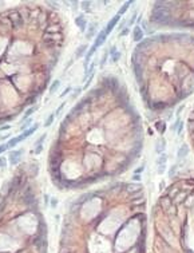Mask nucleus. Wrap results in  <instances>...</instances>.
<instances>
[{"label": "nucleus", "mask_w": 194, "mask_h": 253, "mask_svg": "<svg viewBox=\"0 0 194 253\" xmlns=\"http://www.w3.org/2000/svg\"><path fill=\"white\" fill-rule=\"evenodd\" d=\"M106 36H107V34H106V31H100L99 34H98V38L95 39V42H94V44H92L91 47H90V50H88V52H87V58H86V63H84V68L87 70V64L90 63V59H91V56L95 54V51H96V48H98L99 46H102L103 43H104V40H106Z\"/></svg>", "instance_id": "1"}, {"label": "nucleus", "mask_w": 194, "mask_h": 253, "mask_svg": "<svg viewBox=\"0 0 194 253\" xmlns=\"http://www.w3.org/2000/svg\"><path fill=\"white\" fill-rule=\"evenodd\" d=\"M166 164H167V157L165 153L159 154L158 160H157V171L158 174H163L166 171Z\"/></svg>", "instance_id": "2"}, {"label": "nucleus", "mask_w": 194, "mask_h": 253, "mask_svg": "<svg viewBox=\"0 0 194 253\" xmlns=\"http://www.w3.org/2000/svg\"><path fill=\"white\" fill-rule=\"evenodd\" d=\"M20 155H22V150H14L10 153V164L15 166L20 161Z\"/></svg>", "instance_id": "3"}, {"label": "nucleus", "mask_w": 194, "mask_h": 253, "mask_svg": "<svg viewBox=\"0 0 194 253\" xmlns=\"http://www.w3.org/2000/svg\"><path fill=\"white\" fill-rule=\"evenodd\" d=\"M121 19V15H115V16H114V18L110 20V21H108V23H107V25H106V28H104V31H106V34H107V35H108V34H110L111 31H112V29H114V27H115V25H117V23H118V20H119Z\"/></svg>", "instance_id": "4"}, {"label": "nucleus", "mask_w": 194, "mask_h": 253, "mask_svg": "<svg viewBox=\"0 0 194 253\" xmlns=\"http://www.w3.org/2000/svg\"><path fill=\"white\" fill-rule=\"evenodd\" d=\"M133 39L135 40V42H139V40H142L143 39V31L141 28L138 27H134V31H133Z\"/></svg>", "instance_id": "5"}, {"label": "nucleus", "mask_w": 194, "mask_h": 253, "mask_svg": "<svg viewBox=\"0 0 194 253\" xmlns=\"http://www.w3.org/2000/svg\"><path fill=\"white\" fill-rule=\"evenodd\" d=\"M165 147H166V141L163 138H159L157 141V147H155V151H157L158 154H162L163 151H165Z\"/></svg>", "instance_id": "6"}, {"label": "nucleus", "mask_w": 194, "mask_h": 253, "mask_svg": "<svg viewBox=\"0 0 194 253\" xmlns=\"http://www.w3.org/2000/svg\"><path fill=\"white\" fill-rule=\"evenodd\" d=\"M189 154V146L187 145H182L179 149H178V153H177V157L179 158V160H182V158H185Z\"/></svg>", "instance_id": "7"}, {"label": "nucleus", "mask_w": 194, "mask_h": 253, "mask_svg": "<svg viewBox=\"0 0 194 253\" xmlns=\"http://www.w3.org/2000/svg\"><path fill=\"white\" fill-rule=\"evenodd\" d=\"M75 23H76V25L82 29V31L86 28V19H84V16H82V15L78 16V18L75 19Z\"/></svg>", "instance_id": "8"}, {"label": "nucleus", "mask_w": 194, "mask_h": 253, "mask_svg": "<svg viewBox=\"0 0 194 253\" xmlns=\"http://www.w3.org/2000/svg\"><path fill=\"white\" fill-rule=\"evenodd\" d=\"M23 139H24V137H23V134H22V135H19V137H15V138H12L7 145H8V147H14V146H16V145H18L20 141H23Z\"/></svg>", "instance_id": "9"}, {"label": "nucleus", "mask_w": 194, "mask_h": 253, "mask_svg": "<svg viewBox=\"0 0 194 253\" xmlns=\"http://www.w3.org/2000/svg\"><path fill=\"white\" fill-rule=\"evenodd\" d=\"M37 127H39V123H35V125H33L31 129H28V130H26V131H24V133H23L24 139H26V138H28V137L31 135V134H33V133H35V131L37 130Z\"/></svg>", "instance_id": "10"}, {"label": "nucleus", "mask_w": 194, "mask_h": 253, "mask_svg": "<svg viewBox=\"0 0 194 253\" xmlns=\"http://www.w3.org/2000/svg\"><path fill=\"white\" fill-rule=\"evenodd\" d=\"M95 31H96L95 24H91L90 28H88V31H87V34H86V38H87V39H92V36L95 35Z\"/></svg>", "instance_id": "11"}, {"label": "nucleus", "mask_w": 194, "mask_h": 253, "mask_svg": "<svg viewBox=\"0 0 194 253\" xmlns=\"http://www.w3.org/2000/svg\"><path fill=\"white\" fill-rule=\"evenodd\" d=\"M59 86H60V80H55L51 86H50V94H54V92H56L58 91V88H59Z\"/></svg>", "instance_id": "12"}, {"label": "nucleus", "mask_w": 194, "mask_h": 253, "mask_svg": "<svg viewBox=\"0 0 194 253\" xmlns=\"http://www.w3.org/2000/svg\"><path fill=\"white\" fill-rule=\"evenodd\" d=\"M131 4H133V2H126V3L123 4V6H122V8L119 10V12H118V15H123L125 12L129 10V7L131 6Z\"/></svg>", "instance_id": "13"}, {"label": "nucleus", "mask_w": 194, "mask_h": 253, "mask_svg": "<svg viewBox=\"0 0 194 253\" xmlns=\"http://www.w3.org/2000/svg\"><path fill=\"white\" fill-rule=\"evenodd\" d=\"M110 54H111V59H112V62H117L118 60V59H119L121 58V54L119 52H118V51H115V48H112L111 51H110Z\"/></svg>", "instance_id": "14"}, {"label": "nucleus", "mask_w": 194, "mask_h": 253, "mask_svg": "<svg viewBox=\"0 0 194 253\" xmlns=\"http://www.w3.org/2000/svg\"><path fill=\"white\" fill-rule=\"evenodd\" d=\"M86 48H87V46H84V44L79 47V48H78V52H76V58H81L82 55H83V52L86 51Z\"/></svg>", "instance_id": "15"}, {"label": "nucleus", "mask_w": 194, "mask_h": 253, "mask_svg": "<svg viewBox=\"0 0 194 253\" xmlns=\"http://www.w3.org/2000/svg\"><path fill=\"white\" fill-rule=\"evenodd\" d=\"M54 118H55V114H51V115H50V117L47 118V121H46L44 122V126H51V123L54 122Z\"/></svg>", "instance_id": "16"}, {"label": "nucleus", "mask_w": 194, "mask_h": 253, "mask_svg": "<svg viewBox=\"0 0 194 253\" xmlns=\"http://www.w3.org/2000/svg\"><path fill=\"white\" fill-rule=\"evenodd\" d=\"M33 111H35V107H31V109H28V110L26 111V114L23 115V121H24V119H27V118L29 117V115H31V114L33 113Z\"/></svg>", "instance_id": "17"}, {"label": "nucleus", "mask_w": 194, "mask_h": 253, "mask_svg": "<svg viewBox=\"0 0 194 253\" xmlns=\"http://www.w3.org/2000/svg\"><path fill=\"white\" fill-rule=\"evenodd\" d=\"M42 150H43V145H42V143L40 145H36V149L33 150V154H39Z\"/></svg>", "instance_id": "18"}, {"label": "nucleus", "mask_w": 194, "mask_h": 253, "mask_svg": "<svg viewBox=\"0 0 194 253\" xmlns=\"http://www.w3.org/2000/svg\"><path fill=\"white\" fill-rule=\"evenodd\" d=\"M6 165H7V161H6V158H0V168H6Z\"/></svg>", "instance_id": "19"}, {"label": "nucleus", "mask_w": 194, "mask_h": 253, "mask_svg": "<svg viewBox=\"0 0 194 253\" xmlns=\"http://www.w3.org/2000/svg\"><path fill=\"white\" fill-rule=\"evenodd\" d=\"M7 149H8V145H7V143L2 145V146H0V154H2V153H4V151H6Z\"/></svg>", "instance_id": "20"}, {"label": "nucleus", "mask_w": 194, "mask_h": 253, "mask_svg": "<svg viewBox=\"0 0 194 253\" xmlns=\"http://www.w3.org/2000/svg\"><path fill=\"white\" fill-rule=\"evenodd\" d=\"M175 168H177V166H173V168H171V170H170V173H169V177H173V174H174V173H175Z\"/></svg>", "instance_id": "21"}, {"label": "nucleus", "mask_w": 194, "mask_h": 253, "mask_svg": "<svg viewBox=\"0 0 194 253\" xmlns=\"http://www.w3.org/2000/svg\"><path fill=\"white\" fill-rule=\"evenodd\" d=\"M70 90H71V87H67V88L64 90V91H63V94H62V95H60V97L63 98V97H64V95H66V94H68V91H70Z\"/></svg>", "instance_id": "22"}, {"label": "nucleus", "mask_w": 194, "mask_h": 253, "mask_svg": "<svg viewBox=\"0 0 194 253\" xmlns=\"http://www.w3.org/2000/svg\"><path fill=\"white\" fill-rule=\"evenodd\" d=\"M63 106H64V103H62L60 106H59V107H58V110H56V111H55V113H54V114H59V113H60V110L63 109Z\"/></svg>", "instance_id": "23"}, {"label": "nucleus", "mask_w": 194, "mask_h": 253, "mask_svg": "<svg viewBox=\"0 0 194 253\" xmlns=\"http://www.w3.org/2000/svg\"><path fill=\"white\" fill-rule=\"evenodd\" d=\"M82 4H83V8H84V10H87V7L90 6V2H83Z\"/></svg>", "instance_id": "24"}, {"label": "nucleus", "mask_w": 194, "mask_h": 253, "mask_svg": "<svg viewBox=\"0 0 194 253\" xmlns=\"http://www.w3.org/2000/svg\"><path fill=\"white\" fill-rule=\"evenodd\" d=\"M79 92H81V88H76V90H75V92H74V95H72V98H75Z\"/></svg>", "instance_id": "25"}, {"label": "nucleus", "mask_w": 194, "mask_h": 253, "mask_svg": "<svg viewBox=\"0 0 194 253\" xmlns=\"http://www.w3.org/2000/svg\"><path fill=\"white\" fill-rule=\"evenodd\" d=\"M8 129H10V126L6 125V126H2V127H0V130H8Z\"/></svg>", "instance_id": "26"}, {"label": "nucleus", "mask_w": 194, "mask_h": 253, "mask_svg": "<svg viewBox=\"0 0 194 253\" xmlns=\"http://www.w3.org/2000/svg\"><path fill=\"white\" fill-rule=\"evenodd\" d=\"M134 179H135V181H139V179H141V178H139V175L138 174H135V175H134V177H133Z\"/></svg>", "instance_id": "27"}, {"label": "nucleus", "mask_w": 194, "mask_h": 253, "mask_svg": "<svg viewBox=\"0 0 194 253\" xmlns=\"http://www.w3.org/2000/svg\"><path fill=\"white\" fill-rule=\"evenodd\" d=\"M51 205H52V206H56V205H58V201H56V200H54Z\"/></svg>", "instance_id": "28"}]
</instances>
